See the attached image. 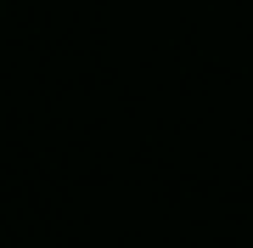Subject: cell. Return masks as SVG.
<instances>
[]
</instances>
